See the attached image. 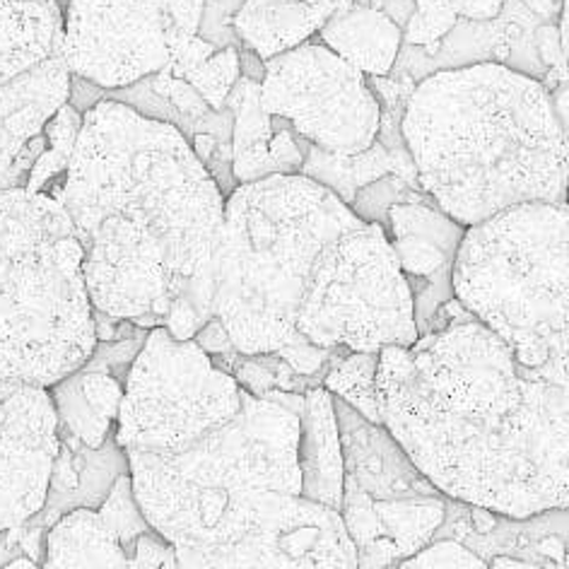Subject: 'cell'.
Returning <instances> with one entry per match:
<instances>
[{"label": "cell", "instance_id": "17", "mask_svg": "<svg viewBox=\"0 0 569 569\" xmlns=\"http://www.w3.org/2000/svg\"><path fill=\"white\" fill-rule=\"evenodd\" d=\"M224 107L234 109L232 174L237 187L302 172L307 140L297 136L288 121L270 117L261 107V80L239 78Z\"/></svg>", "mask_w": 569, "mask_h": 569}, {"label": "cell", "instance_id": "33", "mask_svg": "<svg viewBox=\"0 0 569 569\" xmlns=\"http://www.w3.org/2000/svg\"><path fill=\"white\" fill-rule=\"evenodd\" d=\"M550 99H552L555 119H558L560 131L569 146V78L562 80L560 84H555V90H550Z\"/></svg>", "mask_w": 569, "mask_h": 569}, {"label": "cell", "instance_id": "34", "mask_svg": "<svg viewBox=\"0 0 569 569\" xmlns=\"http://www.w3.org/2000/svg\"><path fill=\"white\" fill-rule=\"evenodd\" d=\"M490 562V569H546L540 565L533 562H526V560H517V558H507V555H495Z\"/></svg>", "mask_w": 569, "mask_h": 569}, {"label": "cell", "instance_id": "20", "mask_svg": "<svg viewBox=\"0 0 569 569\" xmlns=\"http://www.w3.org/2000/svg\"><path fill=\"white\" fill-rule=\"evenodd\" d=\"M41 569H140L136 558L99 517L97 509L76 507L53 521L44 536Z\"/></svg>", "mask_w": 569, "mask_h": 569}, {"label": "cell", "instance_id": "1", "mask_svg": "<svg viewBox=\"0 0 569 569\" xmlns=\"http://www.w3.org/2000/svg\"><path fill=\"white\" fill-rule=\"evenodd\" d=\"M56 198L84 253L102 315L179 340L216 317V259L227 198L181 128L121 99L82 111Z\"/></svg>", "mask_w": 569, "mask_h": 569}, {"label": "cell", "instance_id": "35", "mask_svg": "<svg viewBox=\"0 0 569 569\" xmlns=\"http://www.w3.org/2000/svg\"><path fill=\"white\" fill-rule=\"evenodd\" d=\"M558 30H560L562 53H565V59H567V63H569V0H565V3H562V12H560V24H558Z\"/></svg>", "mask_w": 569, "mask_h": 569}, {"label": "cell", "instance_id": "19", "mask_svg": "<svg viewBox=\"0 0 569 569\" xmlns=\"http://www.w3.org/2000/svg\"><path fill=\"white\" fill-rule=\"evenodd\" d=\"M352 0L311 6L305 0H244L232 18L234 34L261 63L300 49Z\"/></svg>", "mask_w": 569, "mask_h": 569}, {"label": "cell", "instance_id": "6", "mask_svg": "<svg viewBox=\"0 0 569 569\" xmlns=\"http://www.w3.org/2000/svg\"><path fill=\"white\" fill-rule=\"evenodd\" d=\"M453 297L526 377L569 389V203H526L468 227Z\"/></svg>", "mask_w": 569, "mask_h": 569}, {"label": "cell", "instance_id": "18", "mask_svg": "<svg viewBox=\"0 0 569 569\" xmlns=\"http://www.w3.org/2000/svg\"><path fill=\"white\" fill-rule=\"evenodd\" d=\"M297 418H300V447H297L302 478L300 495L340 511L346 463L333 396L323 387L309 389Z\"/></svg>", "mask_w": 569, "mask_h": 569}, {"label": "cell", "instance_id": "36", "mask_svg": "<svg viewBox=\"0 0 569 569\" xmlns=\"http://www.w3.org/2000/svg\"><path fill=\"white\" fill-rule=\"evenodd\" d=\"M3 569H41V565H37L30 558H18V560H12L10 565H6Z\"/></svg>", "mask_w": 569, "mask_h": 569}, {"label": "cell", "instance_id": "15", "mask_svg": "<svg viewBox=\"0 0 569 569\" xmlns=\"http://www.w3.org/2000/svg\"><path fill=\"white\" fill-rule=\"evenodd\" d=\"M387 234L416 302L418 333L430 331L435 317L453 300V263L466 227L435 203H396Z\"/></svg>", "mask_w": 569, "mask_h": 569}, {"label": "cell", "instance_id": "22", "mask_svg": "<svg viewBox=\"0 0 569 569\" xmlns=\"http://www.w3.org/2000/svg\"><path fill=\"white\" fill-rule=\"evenodd\" d=\"M393 172H396L393 160L389 158L387 148L377 140L372 148L362 154H355V158L329 154L307 142L305 164L300 174L323 183L326 189H331L336 196L343 198L348 206H352L355 196H358L365 187Z\"/></svg>", "mask_w": 569, "mask_h": 569}, {"label": "cell", "instance_id": "16", "mask_svg": "<svg viewBox=\"0 0 569 569\" xmlns=\"http://www.w3.org/2000/svg\"><path fill=\"white\" fill-rule=\"evenodd\" d=\"M333 403L346 463L343 482L375 502L422 500V497L442 495L412 463L387 425L367 420L340 398H333Z\"/></svg>", "mask_w": 569, "mask_h": 569}, {"label": "cell", "instance_id": "38", "mask_svg": "<svg viewBox=\"0 0 569 569\" xmlns=\"http://www.w3.org/2000/svg\"><path fill=\"white\" fill-rule=\"evenodd\" d=\"M562 569H569V548H567V555H565V565H562Z\"/></svg>", "mask_w": 569, "mask_h": 569}, {"label": "cell", "instance_id": "13", "mask_svg": "<svg viewBox=\"0 0 569 569\" xmlns=\"http://www.w3.org/2000/svg\"><path fill=\"white\" fill-rule=\"evenodd\" d=\"M63 53L70 76L99 90H126L169 63L160 0H68Z\"/></svg>", "mask_w": 569, "mask_h": 569}, {"label": "cell", "instance_id": "25", "mask_svg": "<svg viewBox=\"0 0 569 569\" xmlns=\"http://www.w3.org/2000/svg\"><path fill=\"white\" fill-rule=\"evenodd\" d=\"M56 412H59L61 430L73 435L82 447L88 449H102L109 439L117 435V425H109L84 401L80 391L78 375H70L63 381L53 383L49 389Z\"/></svg>", "mask_w": 569, "mask_h": 569}, {"label": "cell", "instance_id": "12", "mask_svg": "<svg viewBox=\"0 0 569 569\" xmlns=\"http://www.w3.org/2000/svg\"><path fill=\"white\" fill-rule=\"evenodd\" d=\"M261 107L329 154L355 158L375 146L381 104L358 68L323 41H307L263 63Z\"/></svg>", "mask_w": 569, "mask_h": 569}, {"label": "cell", "instance_id": "23", "mask_svg": "<svg viewBox=\"0 0 569 569\" xmlns=\"http://www.w3.org/2000/svg\"><path fill=\"white\" fill-rule=\"evenodd\" d=\"M82 117L84 113H80V109L70 102L53 113V119L47 123L44 133H41L44 142H41V150L30 169V177H27L24 189L51 193L61 187L70 160H73L78 136L82 131Z\"/></svg>", "mask_w": 569, "mask_h": 569}, {"label": "cell", "instance_id": "24", "mask_svg": "<svg viewBox=\"0 0 569 569\" xmlns=\"http://www.w3.org/2000/svg\"><path fill=\"white\" fill-rule=\"evenodd\" d=\"M377 372L379 352H338L331 367L326 369L323 389L333 398L348 403L352 410L372 422H381L377 401Z\"/></svg>", "mask_w": 569, "mask_h": 569}, {"label": "cell", "instance_id": "10", "mask_svg": "<svg viewBox=\"0 0 569 569\" xmlns=\"http://www.w3.org/2000/svg\"><path fill=\"white\" fill-rule=\"evenodd\" d=\"M70 94L59 0H0V191L27 187L41 133Z\"/></svg>", "mask_w": 569, "mask_h": 569}, {"label": "cell", "instance_id": "32", "mask_svg": "<svg viewBox=\"0 0 569 569\" xmlns=\"http://www.w3.org/2000/svg\"><path fill=\"white\" fill-rule=\"evenodd\" d=\"M505 8V0H466L461 18L473 22H488L500 16Z\"/></svg>", "mask_w": 569, "mask_h": 569}, {"label": "cell", "instance_id": "37", "mask_svg": "<svg viewBox=\"0 0 569 569\" xmlns=\"http://www.w3.org/2000/svg\"><path fill=\"white\" fill-rule=\"evenodd\" d=\"M305 3H311V6H331V3H343V0H305Z\"/></svg>", "mask_w": 569, "mask_h": 569}, {"label": "cell", "instance_id": "2", "mask_svg": "<svg viewBox=\"0 0 569 569\" xmlns=\"http://www.w3.org/2000/svg\"><path fill=\"white\" fill-rule=\"evenodd\" d=\"M381 422L447 500L507 519L569 509V389L526 377L478 319L379 352Z\"/></svg>", "mask_w": 569, "mask_h": 569}, {"label": "cell", "instance_id": "30", "mask_svg": "<svg viewBox=\"0 0 569 569\" xmlns=\"http://www.w3.org/2000/svg\"><path fill=\"white\" fill-rule=\"evenodd\" d=\"M193 340L210 355V358H218V355H227L234 350L232 338L218 317H212L203 329L193 336Z\"/></svg>", "mask_w": 569, "mask_h": 569}, {"label": "cell", "instance_id": "3", "mask_svg": "<svg viewBox=\"0 0 569 569\" xmlns=\"http://www.w3.org/2000/svg\"><path fill=\"white\" fill-rule=\"evenodd\" d=\"M418 187L466 230L526 203H565L569 146L550 90L502 63L437 70L410 94Z\"/></svg>", "mask_w": 569, "mask_h": 569}, {"label": "cell", "instance_id": "31", "mask_svg": "<svg viewBox=\"0 0 569 569\" xmlns=\"http://www.w3.org/2000/svg\"><path fill=\"white\" fill-rule=\"evenodd\" d=\"M536 44L540 56H543V61L548 66H558V63H567L565 53H562V44H560V30L552 24L540 27L538 34H536Z\"/></svg>", "mask_w": 569, "mask_h": 569}, {"label": "cell", "instance_id": "27", "mask_svg": "<svg viewBox=\"0 0 569 569\" xmlns=\"http://www.w3.org/2000/svg\"><path fill=\"white\" fill-rule=\"evenodd\" d=\"M466 0H416V12L403 32L412 47L435 49L459 24Z\"/></svg>", "mask_w": 569, "mask_h": 569}, {"label": "cell", "instance_id": "7", "mask_svg": "<svg viewBox=\"0 0 569 569\" xmlns=\"http://www.w3.org/2000/svg\"><path fill=\"white\" fill-rule=\"evenodd\" d=\"M300 418L249 393L239 416L169 457H126L142 515L174 548L203 540L237 500L300 495Z\"/></svg>", "mask_w": 569, "mask_h": 569}, {"label": "cell", "instance_id": "29", "mask_svg": "<svg viewBox=\"0 0 569 569\" xmlns=\"http://www.w3.org/2000/svg\"><path fill=\"white\" fill-rule=\"evenodd\" d=\"M80 457L70 449L66 435L61 432V447L59 453H56V461L51 468V490L49 495H73L76 490H80Z\"/></svg>", "mask_w": 569, "mask_h": 569}, {"label": "cell", "instance_id": "14", "mask_svg": "<svg viewBox=\"0 0 569 569\" xmlns=\"http://www.w3.org/2000/svg\"><path fill=\"white\" fill-rule=\"evenodd\" d=\"M59 447L51 391L0 377V533L20 529L47 507Z\"/></svg>", "mask_w": 569, "mask_h": 569}, {"label": "cell", "instance_id": "4", "mask_svg": "<svg viewBox=\"0 0 569 569\" xmlns=\"http://www.w3.org/2000/svg\"><path fill=\"white\" fill-rule=\"evenodd\" d=\"M360 222L343 198L305 174L234 187L216 259V317L237 352L276 355L307 340L295 319L309 270Z\"/></svg>", "mask_w": 569, "mask_h": 569}, {"label": "cell", "instance_id": "21", "mask_svg": "<svg viewBox=\"0 0 569 569\" xmlns=\"http://www.w3.org/2000/svg\"><path fill=\"white\" fill-rule=\"evenodd\" d=\"M319 39L367 78H383L401 53L403 32L381 10L350 6L321 27Z\"/></svg>", "mask_w": 569, "mask_h": 569}, {"label": "cell", "instance_id": "5", "mask_svg": "<svg viewBox=\"0 0 569 569\" xmlns=\"http://www.w3.org/2000/svg\"><path fill=\"white\" fill-rule=\"evenodd\" d=\"M82 263L56 198L0 191V377L51 389L90 362L97 309Z\"/></svg>", "mask_w": 569, "mask_h": 569}, {"label": "cell", "instance_id": "8", "mask_svg": "<svg viewBox=\"0 0 569 569\" xmlns=\"http://www.w3.org/2000/svg\"><path fill=\"white\" fill-rule=\"evenodd\" d=\"M295 321L323 350L381 352L418 343L416 302L387 227L360 222L323 247Z\"/></svg>", "mask_w": 569, "mask_h": 569}, {"label": "cell", "instance_id": "28", "mask_svg": "<svg viewBox=\"0 0 569 569\" xmlns=\"http://www.w3.org/2000/svg\"><path fill=\"white\" fill-rule=\"evenodd\" d=\"M396 569H490V562L459 540L437 538L420 552L398 562Z\"/></svg>", "mask_w": 569, "mask_h": 569}, {"label": "cell", "instance_id": "39", "mask_svg": "<svg viewBox=\"0 0 569 569\" xmlns=\"http://www.w3.org/2000/svg\"><path fill=\"white\" fill-rule=\"evenodd\" d=\"M567 203H569V187H567Z\"/></svg>", "mask_w": 569, "mask_h": 569}, {"label": "cell", "instance_id": "11", "mask_svg": "<svg viewBox=\"0 0 569 569\" xmlns=\"http://www.w3.org/2000/svg\"><path fill=\"white\" fill-rule=\"evenodd\" d=\"M181 569H358L340 511L302 495L253 492L224 511L196 546L177 548Z\"/></svg>", "mask_w": 569, "mask_h": 569}, {"label": "cell", "instance_id": "26", "mask_svg": "<svg viewBox=\"0 0 569 569\" xmlns=\"http://www.w3.org/2000/svg\"><path fill=\"white\" fill-rule=\"evenodd\" d=\"M97 511L99 517H102V521L113 531V536L121 540V546L131 555L136 548V540L142 533L152 531L150 521L146 519V515H142L140 502L133 490V480L128 471L113 480L109 495L104 497V502L97 507Z\"/></svg>", "mask_w": 569, "mask_h": 569}, {"label": "cell", "instance_id": "9", "mask_svg": "<svg viewBox=\"0 0 569 569\" xmlns=\"http://www.w3.org/2000/svg\"><path fill=\"white\" fill-rule=\"evenodd\" d=\"M247 396L196 340L158 326L128 369L113 439L126 457H169L239 416Z\"/></svg>", "mask_w": 569, "mask_h": 569}]
</instances>
